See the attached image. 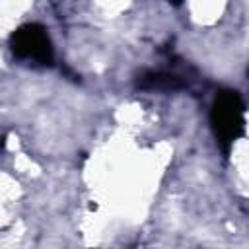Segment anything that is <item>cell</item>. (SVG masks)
Masks as SVG:
<instances>
[{"label": "cell", "instance_id": "1", "mask_svg": "<svg viewBox=\"0 0 249 249\" xmlns=\"http://www.w3.org/2000/svg\"><path fill=\"white\" fill-rule=\"evenodd\" d=\"M210 126L220 150L228 156L235 140L245 134V107L235 89H222L210 105Z\"/></svg>", "mask_w": 249, "mask_h": 249}, {"label": "cell", "instance_id": "2", "mask_svg": "<svg viewBox=\"0 0 249 249\" xmlns=\"http://www.w3.org/2000/svg\"><path fill=\"white\" fill-rule=\"evenodd\" d=\"M10 51L16 58L31 64L51 66L54 62V49L51 37L47 29L39 23L19 25L10 37Z\"/></svg>", "mask_w": 249, "mask_h": 249}, {"label": "cell", "instance_id": "3", "mask_svg": "<svg viewBox=\"0 0 249 249\" xmlns=\"http://www.w3.org/2000/svg\"><path fill=\"white\" fill-rule=\"evenodd\" d=\"M185 84L181 82L179 76L167 74V72H146L138 78V88L140 89H179Z\"/></svg>", "mask_w": 249, "mask_h": 249}, {"label": "cell", "instance_id": "4", "mask_svg": "<svg viewBox=\"0 0 249 249\" xmlns=\"http://www.w3.org/2000/svg\"><path fill=\"white\" fill-rule=\"evenodd\" d=\"M169 2H175V4H179V2H181V0H169Z\"/></svg>", "mask_w": 249, "mask_h": 249}]
</instances>
